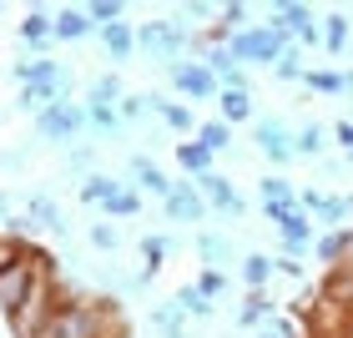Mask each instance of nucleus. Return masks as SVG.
<instances>
[{"instance_id":"f8f14e48","label":"nucleus","mask_w":353,"mask_h":338,"mask_svg":"<svg viewBox=\"0 0 353 338\" xmlns=\"http://www.w3.org/2000/svg\"><path fill=\"white\" fill-rule=\"evenodd\" d=\"M26 217L36 222V232H51V237H71V222H66V212H61V202H56V197H51L46 187L26 192Z\"/></svg>"},{"instance_id":"9d476101","label":"nucleus","mask_w":353,"mask_h":338,"mask_svg":"<svg viewBox=\"0 0 353 338\" xmlns=\"http://www.w3.org/2000/svg\"><path fill=\"white\" fill-rule=\"evenodd\" d=\"M15 41H21V56H51V46H56V36H51V6H30L26 15H21V26H15Z\"/></svg>"},{"instance_id":"09e8293b","label":"nucleus","mask_w":353,"mask_h":338,"mask_svg":"<svg viewBox=\"0 0 353 338\" xmlns=\"http://www.w3.org/2000/svg\"><path fill=\"white\" fill-rule=\"evenodd\" d=\"M348 263H353V222H348Z\"/></svg>"},{"instance_id":"72a5a7b5","label":"nucleus","mask_w":353,"mask_h":338,"mask_svg":"<svg viewBox=\"0 0 353 338\" xmlns=\"http://www.w3.org/2000/svg\"><path fill=\"white\" fill-rule=\"evenodd\" d=\"M117 187H121V177H106V172H91L86 182H76V192H81V202H86V207H101Z\"/></svg>"},{"instance_id":"a211bd4d","label":"nucleus","mask_w":353,"mask_h":338,"mask_svg":"<svg viewBox=\"0 0 353 338\" xmlns=\"http://www.w3.org/2000/svg\"><path fill=\"white\" fill-rule=\"evenodd\" d=\"M96 41H101V51H106L111 66H126V61L137 56V26H132V21L101 26V30H96Z\"/></svg>"},{"instance_id":"8fccbe9b","label":"nucleus","mask_w":353,"mask_h":338,"mask_svg":"<svg viewBox=\"0 0 353 338\" xmlns=\"http://www.w3.org/2000/svg\"><path fill=\"white\" fill-rule=\"evenodd\" d=\"M348 121H353V101H348Z\"/></svg>"},{"instance_id":"f704fd0d","label":"nucleus","mask_w":353,"mask_h":338,"mask_svg":"<svg viewBox=\"0 0 353 338\" xmlns=\"http://www.w3.org/2000/svg\"><path fill=\"white\" fill-rule=\"evenodd\" d=\"M263 202H298V187L288 182L283 172H263V182H258V207Z\"/></svg>"},{"instance_id":"c85d7f7f","label":"nucleus","mask_w":353,"mask_h":338,"mask_svg":"<svg viewBox=\"0 0 353 338\" xmlns=\"http://www.w3.org/2000/svg\"><path fill=\"white\" fill-rule=\"evenodd\" d=\"M192 141H202V147L212 152V157H222V152H232V126H228V121H217V117H207V121H197Z\"/></svg>"},{"instance_id":"0eeeda50","label":"nucleus","mask_w":353,"mask_h":338,"mask_svg":"<svg viewBox=\"0 0 353 338\" xmlns=\"http://www.w3.org/2000/svg\"><path fill=\"white\" fill-rule=\"evenodd\" d=\"M252 147H258L272 167H293L298 152H293V126L283 117H252Z\"/></svg>"},{"instance_id":"cd10ccee","label":"nucleus","mask_w":353,"mask_h":338,"mask_svg":"<svg viewBox=\"0 0 353 338\" xmlns=\"http://www.w3.org/2000/svg\"><path fill=\"white\" fill-rule=\"evenodd\" d=\"M258 111H252V91H217V121H228V126H237V121H252Z\"/></svg>"},{"instance_id":"2f4dec72","label":"nucleus","mask_w":353,"mask_h":338,"mask_svg":"<svg viewBox=\"0 0 353 338\" xmlns=\"http://www.w3.org/2000/svg\"><path fill=\"white\" fill-rule=\"evenodd\" d=\"M272 313H278V308H272V298H268V293H248V298H243V313H237V328L258 333Z\"/></svg>"},{"instance_id":"f03ea898","label":"nucleus","mask_w":353,"mask_h":338,"mask_svg":"<svg viewBox=\"0 0 353 338\" xmlns=\"http://www.w3.org/2000/svg\"><path fill=\"white\" fill-rule=\"evenodd\" d=\"M288 30H278V26H268V21H252V26H243L237 36H228V56L237 61L243 71H272V61H278L283 51H288Z\"/></svg>"},{"instance_id":"dca6fc26","label":"nucleus","mask_w":353,"mask_h":338,"mask_svg":"<svg viewBox=\"0 0 353 338\" xmlns=\"http://www.w3.org/2000/svg\"><path fill=\"white\" fill-rule=\"evenodd\" d=\"M51 36H56V46H76V41L96 36V26L86 21V6H51Z\"/></svg>"},{"instance_id":"f3484780","label":"nucleus","mask_w":353,"mask_h":338,"mask_svg":"<svg viewBox=\"0 0 353 338\" xmlns=\"http://www.w3.org/2000/svg\"><path fill=\"white\" fill-rule=\"evenodd\" d=\"M313 237H318V228H313L303 212L288 217L283 228H278V257H293V263H303V257L313 252Z\"/></svg>"},{"instance_id":"4be33fe9","label":"nucleus","mask_w":353,"mask_h":338,"mask_svg":"<svg viewBox=\"0 0 353 338\" xmlns=\"http://www.w3.org/2000/svg\"><path fill=\"white\" fill-rule=\"evenodd\" d=\"M313 257L323 268H339V263H348V228H323L313 237Z\"/></svg>"},{"instance_id":"c03bdc74","label":"nucleus","mask_w":353,"mask_h":338,"mask_svg":"<svg viewBox=\"0 0 353 338\" xmlns=\"http://www.w3.org/2000/svg\"><path fill=\"white\" fill-rule=\"evenodd\" d=\"M21 252H26V243H15V237H6V232H0V268H6V263H15Z\"/></svg>"},{"instance_id":"1a4fd4ad","label":"nucleus","mask_w":353,"mask_h":338,"mask_svg":"<svg viewBox=\"0 0 353 338\" xmlns=\"http://www.w3.org/2000/svg\"><path fill=\"white\" fill-rule=\"evenodd\" d=\"M162 217H167V222H176V228H197V222L207 217V202H202L197 182L176 177V182L167 187V197H162Z\"/></svg>"},{"instance_id":"f257e3e1","label":"nucleus","mask_w":353,"mask_h":338,"mask_svg":"<svg viewBox=\"0 0 353 338\" xmlns=\"http://www.w3.org/2000/svg\"><path fill=\"white\" fill-rule=\"evenodd\" d=\"M30 338H126V333H121L117 298H91V293L61 288V298L51 303V313L41 318V328Z\"/></svg>"},{"instance_id":"49530a36","label":"nucleus","mask_w":353,"mask_h":338,"mask_svg":"<svg viewBox=\"0 0 353 338\" xmlns=\"http://www.w3.org/2000/svg\"><path fill=\"white\" fill-rule=\"evenodd\" d=\"M343 172H348V167H343V162H333V157H323V162H318V177H328V182H339Z\"/></svg>"},{"instance_id":"7ed1b4c3","label":"nucleus","mask_w":353,"mask_h":338,"mask_svg":"<svg viewBox=\"0 0 353 338\" xmlns=\"http://www.w3.org/2000/svg\"><path fill=\"white\" fill-rule=\"evenodd\" d=\"M41 278H51V263H46L36 248H26L15 263H6V268H0V313L15 318V313H21V303L36 293Z\"/></svg>"},{"instance_id":"5701e85b","label":"nucleus","mask_w":353,"mask_h":338,"mask_svg":"<svg viewBox=\"0 0 353 338\" xmlns=\"http://www.w3.org/2000/svg\"><path fill=\"white\" fill-rule=\"evenodd\" d=\"M141 207H147V197H141L137 187H126V182H121V187L101 202V212H106V222H126V217H141Z\"/></svg>"},{"instance_id":"2eb2a0df","label":"nucleus","mask_w":353,"mask_h":338,"mask_svg":"<svg viewBox=\"0 0 353 338\" xmlns=\"http://www.w3.org/2000/svg\"><path fill=\"white\" fill-rule=\"evenodd\" d=\"M318 46L328 56H348L353 51V15L348 10H323L318 15Z\"/></svg>"},{"instance_id":"412c9836","label":"nucleus","mask_w":353,"mask_h":338,"mask_svg":"<svg viewBox=\"0 0 353 338\" xmlns=\"http://www.w3.org/2000/svg\"><path fill=\"white\" fill-rule=\"evenodd\" d=\"M172 157H176V167H182L187 182H202L207 172H217V157L207 152L202 141H192V137H187V141H176V152H172Z\"/></svg>"},{"instance_id":"393cba45","label":"nucleus","mask_w":353,"mask_h":338,"mask_svg":"<svg viewBox=\"0 0 353 338\" xmlns=\"http://www.w3.org/2000/svg\"><path fill=\"white\" fill-rule=\"evenodd\" d=\"M147 324H152L157 338H187V313L176 308L172 298H167V303H157V308L147 313Z\"/></svg>"},{"instance_id":"aec40b11","label":"nucleus","mask_w":353,"mask_h":338,"mask_svg":"<svg viewBox=\"0 0 353 338\" xmlns=\"http://www.w3.org/2000/svg\"><path fill=\"white\" fill-rule=\"evenodd\" d=\"M192 248H197L202 268H217V272H228V268L237 263V243H232L228 232H197V237H192Z\"/></svg>"},{"instance_id":"39448f33","label":"nucleus","mask_w":353,"mask_h":338,"mask_svg":"<svg viewBox=\"0 0 353 338\" xmlns=\"http://www.w3.org/2000/svg\"><path fill=\"white\" fill-rule=\"evenodd\" d=\"M36 137L56 141V147H76L86 137V106L71 96V101H56V106L36 111Z\"/></svg>"},{"instance_id":"a18cd8bd","label":"nucleus","mask_w":353,"mask_h":338,"mask_svg":"<svg viewBox=\"0 0 353 338\" xmlns=\"http://www.w3.org/2000/svg\"><path fill=\"white\" fill-rule=\"evenodd\" d=\"M333 141H339L343 152H353V121L343 117V121H333Z\"/></svg>"},{"instance_id":"a878e982","label":"nucleus","mask_w":353,"mask_h":338,"mask_svg":"<svg viewBox=\"0 0 353 338\" xmlns=\"http://www.w3.org/2000/svg\"><path fill=\"white\" fill-rule=\"evenodd\" d=\"M86 137H96V141H117V137H126L117 106H86Z\"/></svg>"},{"instance_id":"79ce46f5","label":"nucleus","mask_w":353,"mask_h":338,"mask_svg":"<svg viewBox=\"0 0 353 338\" xmlns=\"http://www.w3.org/2000/svg\"><path fill=\"white\" fill-rule=\"evenodd\" d=\"M258 338H303V328L293 324V318H283V313H272L268 324L258 328Z\"/></svg>"},{"instance_id":"6ab92c4d","label":"nucleus","mask_w":353,"mask_h":338,"mask_svg":"<svg viewBox=\"0 0 353 338\" xmlns=\"http://www.w3.org/2000/svg\"><path fill=\"white\" fill-rule=\"evenodd\" d=\"M303 86L313 96H328V101H339V96H353V71H339V66H308L303 71Z\"/></svg>"},{"instance_id":"3c124183","label":"nucleus","mask_w":353,"mask_h":338,"mask_svg":"<svg viewBox=\"0 0 353 338\" xmlns=\"http://www.w3.org/2000/svg\"><path fill=\"white\" fill-rule=\"evenodd\" d=\"M348 167H353V152H348Z\"/></svg>"},{"instance_id":"ea45409f","label":"nucleus","mask_w":353,"mask_h":338,"mask_svg":"<svg viewBox=\"0 0 353 338\" xmlns=\"http://www.w3.org/2000/svg\"><path fill=\"white\" fill-rule=\"evenodd\" d=\"M192 288H197L202 298H212V303H217L222 293H228V272H217V268H202L197 278H192Z\"/></svg>"},{"instance_id":"20e7f679","label":"nucleus","mask_w":353,"mask_h":338,"mask_svg":"<svg viewBox=\"0 0 353 338\" xmlns=\"http://www.w3.org/2000/svg\"><path fill=\"white\" fill-rule=\"evenodd\" d=\"M137 51L152 56V61H162V66H176V61L192 51V36L172 21V15H157V21L137 26Z\"/></svg>"},{"instance_id":"423d86ee","label":"nucleus","mask_w":353,"mask_h":338,"mask_svg":"<svg viewBox=\"0 0 353 338\" xmlns=\"http://www.w3.org/2000/svg\"><path fill=\"white\" fill-rule=\"evenodd\" d=\"M167 91L176 96V101H187V106H197V101H217V76L202 66V61H192L182 56L176 66H167Z\"/></svg>"},{"instance_id":"c9c22d12","label":"nucleus","mask_w":353,"mask_h":338,"mask_svg":"<svg viewBox=\"0 0 353 338\" xmlns=\"http://www.w3.org/2000/svg\"><path fill=\"white\" fill-rule=\"evenodd\" d=\"M86 243H91V252H121V228H117V222H91V232H86Z\"/></svg>"},{"instance_id":"4c0bfd02","label":"nucleus","mask_w":353,"mask_h":338,"mask_svg":"<svg viewBox=\"0 0 353 338\" xmlns=\"http://www.w3.org/2000/svg\"><path fill=\"white\" fill-rule=\"evenodd\" d=\"M303 71H308V61H303L298 46H288V51L272 61V81H303Z\"/></svg>"},{"instance_id":"4468645a","label":"nucleus","mask_w":353,"mask_h":338,"mask_svg":"<svg viewBox=\"0 0 353 338\" xmlns=\"http://www.w3.org/2000/svg\"><path fill=\"white\" fill-rule=\"evenodd\" d=\"M61 76H71V71L61 66L56 56H36V61H30V56H21V61L10 66V81H15V91H30V86H51V81H61Z\"/></svg>"},{"instance_id":"a19ab883","label":"nucleus","mask_w":353,"mask_h":338,"mask_svg":"<svg viewBox=\"0 0 353 338\" xmlns=\"http://www.w3.org/2000/svg\"><path fill=\"white\" fill-rule=\"evenodd\" d=\"M141 111H147V91H126L121 101H117V117H121L126 132H132V126L141 121Z\"/></svg>"},{"instance_id":"473e14b6","label":"nucleus","mask_w":353,"mask_h":338,"mask_svg":"<svg viewBox=\"0 0 353 338\" xmlns=\"http://www.w3.org/2000/svg\"><path fill=\"white\" fill-rule=\"evenodd\" d=\"M172 303H176V308H182L187 318H202V324L217 313V303H212V298H202L192 283H182V288H176V293H172Z\"/></svg>"},{"instance_id":"b1692460","label":"nucleus","mask_w":353,"mask_h":338,"mask_svg":"<svg viewBox=\"0 0 353 338\" xmlns=\"http://www.w3.org/2000/svg\"><path fill=\"white\" fill-rule=\"evenodd\" d=\"M237 278H243L248 293H268V283H272V252H248L243 263H237Z\"/></svg>"},{"instance_id":"de8ad7c7","label":"nucleus","mask_w":353,"mask_h":338,"mask_svg":"<svg viewBox=\"0 0 353 338\" xmlns=\"http://www.w3.org/2000/svg\"><path fill=\"white\" fill-rule=\"evenodd\" d=\"M10 212H15V197H10L6 187H0V228H6V222H10Z\"/></svg>"},{"instance_id":"6e6552de","label":"nucleus","mask_w":353,"mask_h":338,"mask_svg":"<svg viewBox=\"0 0 353 338\" xmlns=\"http://www.w3.org/2000/svg\"><path fill=\"white\" fill-rule=\"evenodd\" d=\"M197 192H202V202H207V212H217V217H228V222H243L252 207H248V197L237 192L222 172H207L202 182H197Z\"/></svg>"},{"instance_id":"58836bf2","label":"nucleus","mask_w":353,"mask_h":338,"mask_svg":"<svg viewBox=\"0 0 353 338\" xmlns=\"http://www.w3.org/2000/svg\"><path fill=\"white\" fill-rule=\"evenodd\" d=\"M86 21L101 30V26H117V21H126V6L121 0H91L86 6Z\"/></svg>"},{"instance_id":"bb28decb","label":"nucleus","mask_w":353,"mask_h":338,"mask_svg":"<svg viewBox=\"0 0 353 338\" xmlns=\"http://www.w3.org/2000/svg\"><path fill=\"white\" fill-rule=\"evenodd\" d=\"M323 147H328V132H323L318 121L293 126V152H298V162H318V157H323Z\"/></svg>"},{"instance_id":"7c9ffc66","label":"nucleus","mask_w":353,"mask_h":338,"mask_svg":"<svg viewBox=\"0 0 353 338\" xmlns=\"http://www.w3.org/2000/svg\"><path fill=\"white\" fill-rule=\"evenodd\" d=\"M172 248H176V237H172V232H147V237H141V268H147L152 278H157V268H162L167 257H172Z\"/></svg>"},{"instance_id":"603ef678","label":"nucleus","mask_w":353,"mask_h":338,"mask_svg":"<svg viewBox=\"0 0 353 338\" xmlns=\"http://www.w3.org/2000/svg\"><path fill=\"white\" fill-rule=\"evenodd\" d=\"M0 15H6V6H0Z\"/></svg>"},{"instance_id":"ddd939ff","label":"nucleus","mask_w":353,"mask_h":338,"mask_svg":"<svg viewBox=\"0 0 353 338\" xmlns=\"http://www.w3.org/2000/svg\"><path fill=\"white\" fill-rule=\"evenodd\" d=\"M147 111H157L162 117V126L176 137V141H187L192 132H197V111H192L187 101H176V96H162V91H147Z\"/></svg>"},{"instance_id":"c756f323","label":"nucleus","mask_w":353,"mask_h":338,"mask_svg":"<svg viewBox=\"0 0 353 338\" xmlns=\"http://www.w3.org/2000/svg\"><path fill=\"white\" fill-rule=\"evenodd\" d=\"M121 96H126V81H121L117 71H106V76H96V81L86 86V101L81 106H117Z\"/></svg>"},{"instance_id":"9b49d317","label":"nucleus","mask_w":353,"mask_h":338,"mask_svg":"<svg viewBox=\"0 0 353 338\" xmlns=\"http://www.w3.org/2000/svg\"><path fill=\"white\" fill-rule=\"evenodd\" d=\"M126 187H137L141 197H167V187H172V177L157 167V157H147V152H132L126 157V177H121Z\"/></svg>"},{"instance_id":"37998d69","label":"nucleus","mask_w":353,"mask_h":338,"mask_svg":"<svg viewBox=\"0 0 353 338\" xmlns=\"http://www.w3.org/2000/svg\"><path fill=\"white\" fill-rule=\"evenodd\" d=\"M26 162H30V157H26L21 147H6V152H0V172H26Z\"/></svg>"},{"instance_id":"e433bc0d","label":"nucleus","mask_w":353,"mask_h":338,"mask_svg":"<svg viewBox=\"0 0 353 338\" xmlns=\"http://www.w3.org/2000/svg\"><path fill=\"white\" fill-rule=\"evenodd\" d=\"M66 172L76 177V182H86V177L96 172V147H91V141H76V147H66Z\"/></svg>"}]
</instances>
